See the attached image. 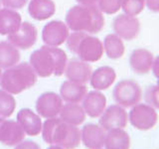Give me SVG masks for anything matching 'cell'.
<instances>
[{"label":"cell","instance_id":"cell-1","mask_svg":"<svg viewBox=\"0 0 159 149\" xmlns=\"http://www.w3.org/2000/svg\"><path fill=\"white\" fill-rule=\"evenodd\" d=\"M68 57L64 50L57 47L43 46L30 56V65L41 78L60 77L65 73Z\"/></svg>","mask_w":159,"mask_h":149},{"label":"cell","instance_id":"cell-2","mask_svg":"<svg viewBox=\"0 0 159 149\" xmlns=\"http://www.w3.org/2000/svg\"><path fill=\"white\" fill-rule=\"evenodd\" d=\"M66 24L74 32L97 34L104 26V17L97 5H76L67 12Z\"/></svg>","mask_w":159,"mask_h":149},{"label":"cell","instance_id":"cell-3","mask_svg":"<svg viewBox=\"0 0 159 149\" xmlns=\"http://www.w3.org/2000/svg\"><path fill=\"white\" fill-rule=\"evenodd\" d=\"M41 132L46 143L56 144L64 149H76L82 141L80 128L62 121L57 116L47 118L42 125Z\"/></svg>","mask_w":159,"mask_h":149},{"label":"cell","instance_id":"cell-4","mask_svg":"<svg viewBox=\"0 0 159 149\" xmlns=\"http://www.w3.org/2000/svg\"><path fill=\"white\" fill-rule=\"evenodd\" d=\"M37 83V74L29 63L23 62L2 73L0 86L11 94H19Z\"/></svg>","mask_w":159,"mask_h":149},{"label":"cell","instance_id":"cell-5","mask_svg":"<svg viewBox=\"0 0 159 149\" xmlns=\"http://www.w3.org/2000/svg\"><path fill=\"white\" fill-rule=\"evenodd\" d=\"M67 46L81 61L94 63L99 61L103 55V44L98 38L83 32H73L67 39Z\"/></svg>","mask_w":159,"mask_h":149},{"label":"cell","instance_id":"cell-6","mask_svg":"<svg viewBox=\"0 0 159 149\" xmlns=\"http://www.w3.org/2000/svg\"><path fill=\"white\" fill-rule=\"evenodd\" d=\"M112 97L118 106L122 107H131L140 102L142 89L133 79H122L114 87Z\"/></svg>","mask_w":159,"mask_h":149},{"label":"cell","instance_id":"cell-7","mask_svg":"<svg viewBox=\"0 0 159 149\" xmlns=\"http://www.w3.org/2000/svg\"><path fill=\"white\" fill-rule=\"evenodd\" d=\"M128 119L133 127L139 130H149L156 125L158 114L155 108L147 103H136L129 111Z\"/></svg>","mask_w":159,"mask_h":149},{"label":"cell","instance_id":"cell-8","mask_svg":"<svg viewBox=\"0 0 159 149\" xmlns=\"http://www.w3.org/2000/svg\"><path fill=\"white\" fill-rule=\"evenodd\" d=\"M127 121L128 116L125 109L118 104H112L107 107L99 116L98 120L99 125L106 131L116 128H124L127 125Z\"/></svg>","mask_w":159,"mask_h":149},{"label":"cell","instance_id":"cell-9","mask_svg":"<svg viewBox=\"0 0 159 149\" xmlns=\"http://www.w3.org/2000/svg\"><path fill=\"white\" fill-rule=\"evenodd\" d=\"M112 28L116 35L126 41L135 39L140 32V22L136 17L119 14L114 18Z\"/></svg>","mask_w":159,"mask_h":149},{"label":"cell","instance_id":"cell-10","mask_svg":"<svg viewBox=\"0 0 159 149\" xmlns=\"http://www.w3.org/2000/svg\"><path fill=\"white\" fill-rule=\"evenodd\" d=\"M69 27L66 23L59 20L49 22L43 28L42 39L46 46L59 47L67 41L70 35Z\"/></svg>","mask_w":159,"mask_h":149},{"label":"cell","instance_id":"cell-11","mask_svg":"<svg viewBox=\"0 0 159 149\" xmlns=\"http://www.w3.org/2000/svg\"><path fill=\"white\" fill-rule=\"evenodd\" d=\"M63 106V99L56 93L47 92L40 96L36 102V111L40 116L45 118L56 117Z\"/></svg>","mask_w":159,"mask_h":149},{"label":"cell","instance_id":"cell-12","mask_svg":"<svg viewBox=\"0 0 159 149\" xmlns=\"http://www.w3.org/2000/svg\"><path fill=\"white\" fill-rule=\"evenodd\" d=\"M37 38L38 32L36 27L29 22H23L18 31L7 36L9 43L21 50H28L33 47L37 41Z\"/></svg>","mask_w":159,"mask_h":149},{"label":"cell","instance_id":"cell-13","mask_svg":"<svg viewBox=\"0 0 159 149\" xmlns=\"http://www.w3.org/2000/svg\"><path fill=\"white\" fill-rule=\"evenodd\" d=\"M25 138V132L21 125L11 119L0 117V142L4 145H17Z\"/></svg>","mask_w":159,"mask_h":149},{"label":"cell","instance_id":"cell-14","mask_svg":"<svg viewBox=\"0 0 159 149\" xmlns=\"http://www.w3.org/2000/svg\"><path fill=\"white\" fill-rule=\"evenodd\" d=\"M92 73L93 69L89 63L81 60L72 59L68 61L64 74H66L68 81L86 84L91 79Z\"/></svg>","mask_w":159,"mask_h":149},{"label":"cell","instance_id":"cell-15","mask_svg":"<svg viewBox=\"0 0 159 149\" xmlns=\"http://www.w3.org/2000/svg\"><path fill=\"white\" fill-rule=\"evenodd\" d=\"M82 142L88 149H102L104 146L107 132L98 124H86L81 130Z\"/></svg>","mask_w":159,"mask_h":149},{"label":"cell","instance_id":"cell-16","mask_svg":"<svg viewBox=\"0 0 159 149\" xmlns=\"http://www.w3.org/2000/svg\"><path fill=\"white\" fill-rule=\"evenodd\" d=\"M154 62L153 54L146 49L133 50L129 57V65L132 71L137 74H146L152 70Z\"/></svg>","mask_w":159,"mask_h":149},{"label":"cell","instance_id":"cell-17","mask_svg":"<svg viewBox=\"0 0 159 149\" xmlns=\"http://www.w3.org/2000/svg\"><path fill=\"white\" fill-rule=\"evenodd\" d=\"M83 108L89 117H99L107 107V97L99 91L87 93L83 99Z\"/></svg>","mask_w":159,"mask_h":149},{"label":"cell","instance_id":"cell-18","mask_svg":"<svg viewBox=\"0 0 159 149\" xmlns=\"http://www.w3.org/2000/svg\"><path fill=\"white\" fill-rule=\"evenodd\" d=\"M17 122L23 128L25 134L29 136H37L42 131L41 117L29 108H22L18 112Z\"/></svg>","mask_w":159,"mask_h":149},{"label":"cell","instance_id":"cell-19","mask_svg":"<svg viewBox=\"0 0 159 149\" xmlns=\"http://www.w3.org/2000/svg\"><path fill=\"white\" fill-rule=\"evenodd\" d=\"M116 79V73L114 69L108 66L98 68L92 73L89 84L96 91H104L112 86Z\"/></svg>","mask_w":159,"mask_h":149},{"label":"cell","instance_id":"cell-20","mask_svg":"<svg viewBox=\"0 0 159 149\" xmlns=\"http://www.w3.org/2000/svg\"><path fill=\"white\" fill-rule=\"evenodd\" d=\"M88 93L86 84H77L71 81H66L60 88V96L63 101L69 103L81 102Z\"/></svg>","mask_w":159,"mask_h":149},{"label":"cell","instance_id":"cell-21","mask_svg":"<svg viewBox=\"0 0 159 149\" xmlns=\"http://www.w3.org/2000/svg\"><path fill=\"white\" fill-rule=\"evenodd\" d=\"M56 12V5L53 0H31L28 5V13L37 21L51 18Z\"/></svg>","mask_w":159,"mask_h":149},{"label":"cell","instance_id":"cell-22","mask_svg":"<svg viewBox=\"0 0 159 149\" xmlns=\"http://www.w3.org/2000/svg\"><path fill=\"white\" fill-rule=\"evenodd\" d=\"M22 24V17L13 9H0V34L10 35L20 28Z\"/></svg>","mask_w":159,"mask_h":149},{"label":"cell","instance_id":"cell-23","mask_svg":"<svg viewBox=\"0 0 159 149\" xmlns=\"http://www.w3.org/2000/svg\"><path fill=\"white\" fill-rule=\"evenodd\" d=\"M60 118L61 120L72 124V125H81L86 119V112L84 108L79 103H69L67 102L62 106L60 111Z\"/></svg>","mask_w":159,"mask_h":149},{"label":"cell","instance_id":"cell-24","mask_svg":"<svg viewBox=\"0 0 159 149\" xmlns=\"http://www.w3.org/2000/svg\"><path fill=\"white\" fill-rule=\"evenodd\" d=\"M106 149H129L130 137L122 128L108 130L104 140Z\"/></svg>","mask_w":159,"mask_h":149},{"label":"cell","instance_id":"cell-25","mask_svg":"<svg viewBox=\"0 0 159 149\" xmlns=\"http://www.w3.org/2000/svg\"><path fill=\"white\" fill-rule=\"evenodd\" d=\"M20 61V52L19 50L13 46L8 41L0 42V68L8 69L15 65H17Z\"/></svg>","mask_w":159,"mask_h":149},{"label":"cell","instance_id":"cell-26","mask_svg":"<svg viewBox=\"0 0 159 149\" xmlns=\"http://www.w3.org/2000/svg\"><path fill=\"white\" fill-rule=\"evenodd\" d=\"M103 50L107 56L111 60L120 59L125 52L122 39L116 34H108L103 40Z\"/></svg>","mask_w":159,"mask_h":149},{"label":"cell","instance_id":"cell-27","mask_svg":"<svg viewBox=\"0 0 159 149\" xmlns=\"http://www.w3.org/2000/svg\"><path fill=\"white\" fill-rule=\"evenodd\" d=\"M16 108V101L13 94L0 89V117H10Z\"/></svg>","mask_w":159,"mask_h":149},{"label":"cell","instance_id":"cell-28","mask_svg":"<svg viewBox=\"0 0 159 149\" xmlns=\"http://www.w3.org/2000/svg\"><path fill=\"white\" fill-rule=\"evenodd\" d=\"M145 8V0H122L121 9L124 14L135 17Z\"/></svg>","mask_w":159,"mask_h":149},{"label":"cell","instance_id":"cell-29","mask_svg":"<svg viewBox=\"0 0 159 149\" xmlns=\"http://www.w3.org/2000/svg\"><path fill=\"white\" fill-rule=\"evenodd\" d=\"M122 0H98V7L102 13L112 15L121 9Z\"/></svg>","mask_w":159,"mask_h":149},{"label":"cell","instance_id":"cell-30","mask_svg":"<svg viewBox=\"0 0 159 149\" xmlns=\"http://www.w3.org/2000/svg\"><path fill=\"white\" fill-rule=\"evenodd\" d=\"M144 98H145V102L148 106L159 109V87L157 84L150 86L146 88L145 93H144Z\"/></svg>","mask_w":159,"mask_h":149},{"label":"cell","instance_id":"cell-31","mask_svg":"<svg viewBox=\"0 0 159 149\" xmlns=\"http://www.w3.org/2000/svg\"><path fill=\"white\" fill-rule=\"evenodd\" d=\"M0 2L3 4L5 8L9 9H22L27 4L28 0H0Z\"/></svg>","mask_w":159,"mask_h":149},{"label":"cell","instance_id":"cell-32","mask_svg":"<svg viewBox=\"0 0 159 149\" xmlns=\"http://www.w3.org/2000/svg\"><path fill=\"white\" fill-rule=\"evenodd\" d=\"M15 149H41V147H40L39 144L32 140H25L17 144Z\"/></svg>","mask_w":159,"mask_h":149},{"label":"cell","instance_id":"cell-33","mask_svg":"<svg viewBox=\"0 0 159 149\" xmlns=\"http://www.w3.org/2000/svg\"><path fill=\"white\" fill-rule=\"evenodd\" d=\"M145 5L150 11L154 13L159 12V0H145Z\"/></svg>","mask_w":159,"mask_h":149},{"label":"cell","instance_id":"cell-34","mask_svg":"<svg viewBox=\"0 0 159 149\" xmlns=\"http://www.w3.org/2000/svg\"><path fill=\"white\" fill-rule=\"evenodd\" d=\"M152 72L154 77L157 79V86L159 87V56L154 59L153 66H152Z\"/></svg>","mask_w":159,"mask_h":149},{"label":"cell","instance_id":"cell-35","mask_svg":"<svg viewBox=\"0 0 159 149\" xmlns=\"http://www.w3.org/2000/svg\"><path fill=\"white\" fill-rule=\"evenodd\" d=\"M77 2L81 5H96L98 0H77Z\"/></svg>","mask_w":159,"mask_h":149},{"label":"cell","instance_id":"cell-36","mask_svg":"<svg viewBox=\"0 0 159 149\" xmlns=\"http://www.w3.org/2000/svg\"><path fill=\"white\" fill-rule=\"evenodd\" d=\"M47 149H64L63 147H61V146H59V145H53L52 146H50L49 148H47Z\"/></svg>","mask_w":159,"mask_h":149},{"label":"cell","instance_id":"cell-37","mask_svg":"<svg viewBox=\"0 0 159 149\" xmlns=\"http://www.w3.org/2000/svg\"><path fill=\"white\" fill-rule=\"evenodd\" d=\"M1 76H2V71H1V68H0V79H1Z\"/></svg>","mask_w":159,"mask_h":149}]
</instances>
